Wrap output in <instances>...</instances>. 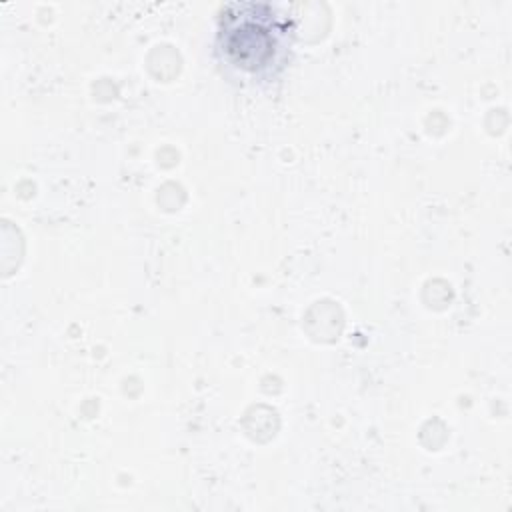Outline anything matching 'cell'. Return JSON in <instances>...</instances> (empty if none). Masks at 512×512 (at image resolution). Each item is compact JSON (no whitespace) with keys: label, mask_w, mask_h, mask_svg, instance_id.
Listing matches in <instances>:
<instances>
[{"label":"cell","mask_w":512,"mask_h":512,"mask_svg":"<svg viewBox=\"0 0 512 512\" xmlns=\"http://www.w3.org/2000/svg\"><path fill=\"white\" fill-rule=\"evenodd\" d=\"M292 38L290 14L272 2H230L218 14V54L232 70L248 76L278 72L292 48Z\"/></svg>","instance_id":"6da1fadb"}]
</instances>
